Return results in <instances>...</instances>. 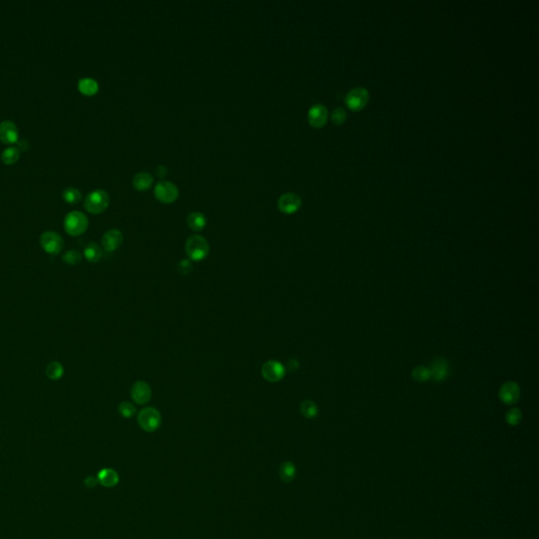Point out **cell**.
<instances>
[{
	"label": "cell",
	"mask_w": 539,
	"mask_h": 539,
	"mask_svg": "<svg viewBox=\"0 0 539 539\" xmlns=\"http://www.w3.org/2000/svg\"><path fill=\"white\" fill-rule=\"evenodd\" d=\"M188 257L193 261H202L209 256L210 246L208 240L200 235H193L186 242Z\"/></svg>",
	"instance_id": "cell-1"
},
{
	"label": "cell",
	"mask_w": 539,
	"mask_h": 539,
	"mask_svg": "<svg viewBox=\"0 0 539 539\" xmlns=\"http://www.w3.org/2000/svg\"><path fill=\"white\" fill-rule=\"evenodd\" d=\"M137 422L139 427L145 432L153 433L157 431L162 422L161 414L159 411L153 407L144 408L139 411L137 415Z\"/></svg>",
	"instance_id": "cell-2"
},
{
	"label": "cell",
	"mask_w": 539,
	"mask_h": 539,
	"mask_svg": "<svg viewBox=\"0 0 539 539\" xmlns=\"http://www.w3.org/2000/svg\"><path fill=\"white\" fill-rule=\"evenodd\" d=\"M66 232L71 236H79L87 230L88 220L86 215L79 211H73L69 213L63 222Z\"/></svg>",
	"instance_id": "cell-3"
},
{
	"label": "cell",
	"mask_w": 539,
	"mask_h": 539,
	"mask_svg": "<svg viewBox=\"0 0 539 539\" xmlns=\"http://www.w3.org/2000/svg\"><path fill=\"white\" fill-rule=\"evenodd\" d=\"M110 204V196L104 190H95L91 192L84 200V208L91 214L104 213Z\"/></svg>",
	"instance_id": "cell-4"
},
{
	"label": "cell",
	"mask_w": 539,
	"mask_h": 539,
	"mask_svg": "<svg viewBox=\"0 0 539 539\" xmlns=\"http://www.w3.org/2000/svg\"><path fill=\"white\" fill-rule=\"evenodd\" d=\"M154 195L155 198L161 203L170 204L177 200L179 196V191L176 185L170 182H159L154 189Z\"/></svg>",
	"instance_id": "cell-5"
},
{
	"label": "cell",
	"mask_w": 539,
	"mask_h": 539,
	"mask_svg": "<svg viewBox=\"0 0 539 539\" xmlns=\"http://www.w3.org/2000/svg\"><path fill=\"white\" fill-rule=\"evenodd\" d=\"M40 246L48 254L58 255L62 251L63 247H65V241H63L62 237L56 232L47 231V232L42 233L40 236Z\"/></svg>",
	"instance_id": "cell-6"
},
{
	"label": "cell",
	"mask_w": 539,
	"mask_h": 539,
	"mask_svg": "<svg viewBox=\"0 0 539 539\" xmlns=\"http://www.w3.org/2000/svg\"><path fill=\"white\" fill-rule=\"evenodd\" d=\"M370 95L365 87H355L348 93L345 97V105L352 111L363 110L369 102Z\"/></svg>",
	"instance_id": "cell-7"
},
{
	"label": "cell",
	"mask_w": 539,
	"mask_h": 539,
	"mask_svg": "<svg viewBox=\"0 0 539 539\" xmlns=\"http://www.w3.org/2000/svg\"><path fill=\"white\" fill-rule=\"evenodd\" d=\"M286 367L277 361H267L262 365L261 375L271 383L281 381L286 376Z\"/></svg>",
	"instance_id": "cell-8"
},
{
	"label": "cell",
	"mask_w": 539,
	"mask_h": 539,
	"mask_svg": "<svg viewBox=\"0 0 539 539\" xmlns=\"http://www.w3.org/2000/svg\"><path fill=\"white\" fill-rule=\"evenodd\" d=\"M329 112L327 107L322 104H316L310 108L307 113V120L314 129H322L328 122Z\"/></svg>",
	"instance_id": "cell-9"
},
{
	"label": "cell",
	"mask_w": 539,
	"mask_h": 539,
	"mask_svg": "<svg viewBox=\"0 0 539 539\" xmlns=\"http://www.w3.org/2000/svg\"><path fill=\"white\" fill-rule=\"evenodd\" d=\"M277 205L281 213L291 215L296 213L300 209L301 198L295 193H286L279 197Z\"/></svg>",
	"instance_id": "cell-10"
},
{
	"label": "cell",
	"mask_w": 539,
	"mask_h": 539,
	"mask_svg": "<svg viewBox=\"0 0 539 539\" xmlns=\"http://www.w3.org/2000/svg\"><path fill=\"white\" fill-rule=\"evenodd\" d=\"M131 397L137 405L145 406L150 402L152 398V389L146 381H136L131 389Z\"/></svg>",
	"instance_id": "cell-11"
},
{
	"label": "cell",
	"mask_w": 539,
	"mask_h": 539,
	"mask_svg": "<svg viewBox=\"0 0 539 539\" xmlns=\"http://www.w3.org/2000/svg\"><path fill=\"white\" fill-rule=\"evenodd\" d=\"M499 398L506 405H514L520 398V388L515 381L505 382L499 390Z\"/></svg>",
	"instance_id": "cell-12"
},
{
	"label": "cell",
	"mask_w": 539,
	"mask_h": 539,
	"mask_svg": "<svg viewBox=\"0 0 539 539\" xmlns=\"http://www.w3.org/2000/svg\"><path fill=\"white\" fill-rule=\"evenodd\" d=\"M429 370H430L431 378L438 382L445 380L448 374H450V366H448L446 359L442 357L434 359Z\"/></svg>",
	"instance_id": "cell-13"
},
{
	"label": "cell",
	"mask_w": 539,
	"mask_h": 539,
	"mask_svg": "<svg viewBox=\"0 0 539 539\" xmlns=\"http://www.w3.org/2000/svg\"><path fill=\"white\" fill-rule=\"evenodd\" d=\"M19 132L17 125L10 120L0 122V141L5 145H14L18 143Z\"/></svg>",
	"instance_id": "cell-14"
},
{
	"label": "cell",
	"mask_w": 539,
	"mask_h": 539,
	"mask_svg": "<svg viewBox=\"0 0 539 539\" xmlns=\"http://www.w3.org/2000/svg\"><path fill=\"white\" fill-rule=\"evenodd\" d=\"M123 242V235L117 229H113L108 231L105 235L102 236L101 243L102 248H104L107 252H114L120 248Z\"/></svg>",
	"instance_id": "cell-15"
},
{
	"label": "cell",
	"mask_w": 539,
	"mask_h": 539,
	"mask_svg": "<svg viewBox=\"0 0 539 539\" xmlns=\"http://www.w3.org/2000/svg\"><path fill=\"white\" fill-rule=\"evenodd\" d=\"M97 480L107 487H113L119 481L118 474L112 469H104L98 473Z\"/></svg>",
	"instance_id": "cell-16"
},
{
	"label": "cell",
	"mask_w": 539,
	"mask_h": 539,
	"mask_svg": "<svg viewBox=\"0 0 539 539\" xmlns=\"http://www.w3.org/2000/svg\"><path fill=\"white\" fill-rule=\"evenodd\" d=\"M154 183V178L151 174L147 172H141L134 176L133 178V187L137 191H147L149 190Z\"/></svg>",
	"instance_id": "cell-17"
},
{
	"label": "cell",
	"mask_w": 539,
	"mask_h": 539,
	"mask_svg": "<svg viewBox=\"0 0 539 539\" xmlns=\"http://www.w3.org/2000/svg\"><path fill=\"white\" fill-rule=\"evenodd\" d=\"M78 89L84 96H94L99 91V85L93 78H82L78 82Z\"/></svg>",
	"instance_id": "cell-18"
},
{
	"label": "cell",
	"mask_w": 539,
	"mask_h": 539,
	"mask_svg": "<svg viewBox=\"0 0 539 539\" xmlns=\"http://www.w3.org/2000/svg\"><path fill=\"white\" fill-rule=\"evenodd\" d=\"M187 222L191 230L195 231V232H199V231H202L205 226H207V218L200 212H193L188 216Z\"/></svg>",
	"instance_id": "cell-19"
},
{
	"label": "cell",
	"mask_w": 539,
	"mask_h": 539,
	"mask_svg": "<svg viewBox=\"0 0 539 539\" xmlns=\"http://www.w3.org/2000/svg\"><path fill=\"white\" fill-rule=\"evenodd\" d=\"M83 255H84V258L87 261L92 262V263H96L102 257V251H101V248L97 245L96 242H89L84 248Z\"/></svg>",
	"instance_id": "cell-20"
},
{
	"label": "cell",
	"mask_w": 539,
	"mask_h": 539,
	"mask_svg": "<svg viewBox=\"0 0 539 539\" xmlns=\"http://www.w3.org/2000/svg\"><path fill=\"white\" fill-rule=\"evenodd\" d=\"M279 475L284 482H292L295 476H296V468H295L293 463L287 461V463H284L280 466Z\"/></svg>",
	"instance_id": "cell-21"
},
{
	"label": "cell",
	"mask_w": 539,
	"mask_h": 539,
	"mask_svg": "<svg viewBox=\"0 0 539 539\" xmlns=\"http://www.w3.org/2000/svg\"><path fill=\"white\" fill-rule=\"evenodd\" d=\"M62 198L69 204H77L81 201L82 195L78 189L70 187L62 192Z\"/></svg>",
	"instance_id": "cell-22"
},
{
	"label": "cell",
	"mask_w": 539,
	"mask_h": 539,
	"mask_svg": "<svg viewBox=\"0 0 539 539\" xmlns=\"http://www.w3.org/2000/svg\"><path fill=\"white\" fill-rule=\"evenodd\" d=\"M63 373H65V369H63V366L58 362L49 364L46 370V374L51 380L60 379L63 376Z\"/></svg>",
	"instance_id": "cell-23"
},
{
	"label": "cell",
	"mask_w": 539,
	"mask_h": 539,
	"mask_svg": "<svg viewBox=\"0 0 539 539\" xmlns=\"http://www.w3.org/2000/svg\"><path fill=\"white\" fill-rule=\"evenodd\" d=\"M300 412L307 419L315 418L318 414V407L312 400H303L300 403Z\"/></svg>",
	"instance_id": "cell-24"
},
{
	"label": "cell",
	"mask_w": 539,
	"mask_h": 539,
	"mask_svg": "<svg viewBox=\"0 0 539 539\" xmlns=\"http://www.w3.org/2000/svg\"><path fill=\"white\" fill-rule=\"evenodd\" d=\"M20 157V151L17 148H8L2 154V161L5 164H14Z\"/></svg>",
	"instance_id": "cell-25"
},
{
	"label": "cell",
	"mask_w": 539,
	"mask_h": 539,
	"mask_svg": "<svg viewBox=\"0 0 539 539\" xmlns=\"http://www.w3.org/2000/svg\"><path fill=\"white\" fill-rule=\"evenodd\" d=\"M412 377L417 382H426L431 378L430 370L425 366H418L413 369Z\"/></svg>",
	"instance_id": "cell-26"
},
{
	"label": "cell",
	"mask_w": 539,
	"mask_h": 539,
	"mask_svg": "<svg viewBox=\"0 0 539 539\" xmlns=\"http://www.w3.org/2000/svg\"><path fill=\"white\" fill-rule=\"evenodd\" d=\"M81 259H82L81 254L78 251H76V250H70V251L66 252L65 255L62 256L63 262L69 264V265L79 264Z\"/></svg>",
	"instance_id": "cell-27"
},
{
	"label": "cell",
	"mask_w": 539,
	"mask_h": 539,
	"mask_svg": "<svg viewBox=\"0 0 539 539\" xmlns=\"http://www.w3.org/2000/svg\"><path fill=\"white\" fill-rule=\"evenodd\" d=\"M118 412L124 418H131L136 414V408L129 401H122L118 406Z\"/></svg>",
	"instance_id": "cell-28"
},
{
	"label": "cell",
	"mask_w": 539,
	"mask_h": 539,
	"mask_svg": "<svg viewBox=\"0 0 539 539\" xmlns=\"http://www.w3.org/2000/svg\"><path fill=\"white\" fill-rule=\"evenodd\" d=\"M521 418H522V413L518 408L510 409L506 414L507 422L511 426H517L518 423L521 421Z\"/></svg>",
	"instance_id": "cell-29"
},
{
	"label": "cell",
	"mask_w": 539,
	"mask_h": 539,
	"mask_svg": "<svg viewBox=\"0 0 539 539\" xmlns=\"http://www.w3.org/2000/svg\"><path fill=\"white\" fill-rule=\"evenodd\" d=\"M346 116H348V114H346L345 110L343 108L339 107V108L334 109V111L332 112L331 119H332L333 123L342 124L346 120Z\"/></svg>",
	"instance_id": "cell-30"
},
{
	"label": "cell",
	"mask_w": 539,
	"mask_h": 539,
	"mask_svg": "<svg viewBox=\"0 0 539 539\" xmlns=\"http://www.w3.org/2000/svg\"><path fill=\"white\" fill-rule=\"evenodd\" d=\"M193 270V264H192L190 259H183L178 263V271L183 275H188Z\"/></svg>",
	"instance_id": "cell-31"
},
{
	"label": "cell",
	"mask_w": 539,
	"mask_h": 539,
	"mask_svg": "<svg viewBox=\"0 0 539 539\" xmlns=\"http://www.w3.org/2000/svg\"><path fill=\"white\" fill-rule=\"evenodd\" d=\"M156 174H157L158 177L162 178V177H164L166 174H168V169H166L164 165H160V166H158V168L156 169Z\"/></svg>",
	"instance_id": "cell-32"
}]
</instances>
